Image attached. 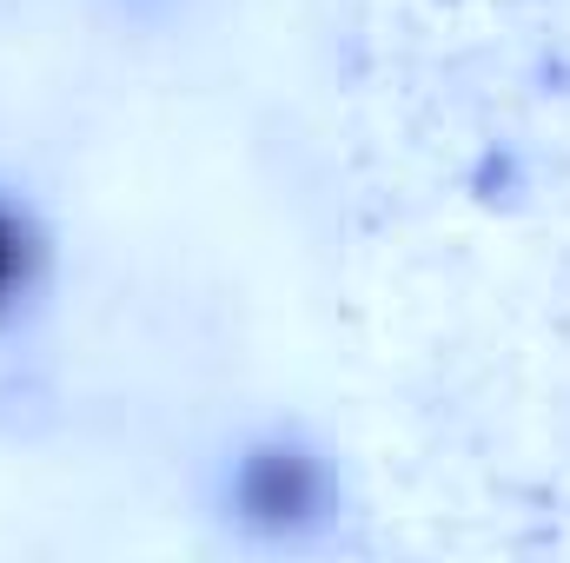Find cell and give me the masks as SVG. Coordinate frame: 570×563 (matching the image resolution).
<instances>
[{"mask_svg":"<svg viewBox=\"0 0 570 563\" xmlns=\"http://www.w3.org/2000/svg\"><path fill=\"white\" fill-rule=\"evenodd\" d=\"M33 273H40V239H33V226L0 199V318L27 298Z\"/></svg>","mask_w":570,"mask_h":563,"instance_id":"1","label":"cell"}]
</instances>
